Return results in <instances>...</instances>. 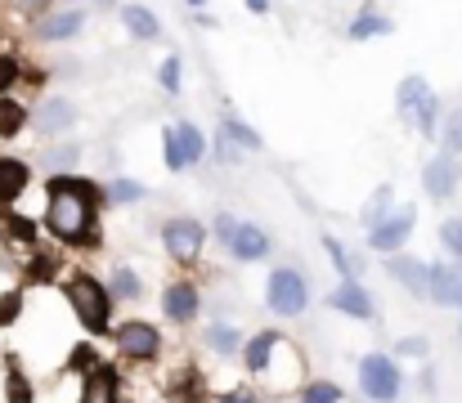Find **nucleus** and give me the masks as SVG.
I'll return each mask as SVG.
<instances>
[{
	"label": "nucleus",
	"mask_w": 462,
	"mask_h": 403,
	"mask_svg": "<svg viewBox=\"0 0 462 403\" xmlns=\"http://www.w3.org/2000/svg\"><path fill=\"white\" fill-rule=\"evenodd\" d=\"M45 229L68 243V247H90L99 238L95 211H99V188L81 175H54L45 188Z\"/></svg>",
	"instance_id": "nucleus-1"
},
{
	"label": "nucleus",
	"mask_w": 462,
	"mask_h": 403,
	"mask_svg": "<svg viewBox=\"0 0 462 403\" xmlns=\"http://www.w3.org/2000/svg\"><path fill=\"white\" fill-rule=\"evenodd\" d=\"M68 300H72V314L81 318V327H90L95 336L113 332V296L99 278L90 273H72L68 278Z\"/></svg>",
	"instance_id": "nucleus-2"
},
{
	"label": "nucleus",
	"mask_w": 462,
	"mask_h": 403,
	"mask_svg": "<svg viewBox=\"0 0 462 403\" xmlns=\"http://www.w3.org/2000/svg\"><path fill=\"white\" fill-rule=\"evenodd\" d=\"M359 390L373 403H400V390H404L400 363L391 354H364L359 359Z\"/></svg>",
	"instance_id": "nucleus-3"
},
{
	"label": "nucleus",
	"mask_w": 462,
	"mask_h": 403,
	"mask_svg": "<svg viewBox=\"0 0 462 403\" xmlns=\"http://www.w3.org/2000/svg\"><path fill=\"white\" fill-rule=\"evenodd\" d=\"M265 305H270L279 318H297V314H306L310 282L297 273V269H274V273L265 278Z\"/></svg>",
	"instance_id": "nucleus-4"
},
{
	"label": "nucleus",
	"mask_w": 462,
	"mask_h": 403,
	"mask_svg": "<svg viewBox=\"0 0 462 403\" xmlns=\"http://www.w3.org/2000/svg\"><path fill=\"white\" fill-rule=\"evenodd\" d=\"M162 247L175 265H193L207 247V224L193 220V215H175V220L162 224Z\"/></svg>",
	"instance_id": "nucleus-5"
},
{
	"label": "nucleus",
	"mask_w": 462,
	"mask_h": 403,
	"mask_svg": "<svg viewBox=\"0 0 462 403\" xmlns=\"http://www.w3.org/2000/svg\"><path fill=\"white\" fill-rule=\"evenodd\" d=\"M113 341H117V350L126 354V359H157V350H162V332H157L153 323H140V318H126V323H117L113 327Z\"/></svg>",
	"instance_id": "nucleus-6"
},
{
	"label": "nucleus",
	"mask_w": 462,
	"mask_h": 403,
	"mask_svg": "<svg viewBox=\"0 0 462 403\" xmlns=\"http://www.w3.org/2000/svg\"><path fill=\"white\" fill-rule=\"evenodd\" d=\"M413 220H418V211H400V215L386 211L377 224H368V247H373L377 256L400 252V247L409 243V234H413Z\"/></svg>",
	"instance_id": "nucleus-7"
},
{
	"label": "nucleus",
	"mask_w": 462,
	"mask_h": 403,
	"mask_svg": "<svg viewBox=\"0 0 462 403\" xmlns=\"http://www.w3.org/2000/svg\"><path fill=\"white\" fill-rule=\"evenodd\" d=\"M328 309L350 314V318H359V323H368V318L377 314V305H373V296H368V287H364L359 278H341V287L328 296Z\"/></svg>",
	"instance_id": "nucleus-8"
},
{
	"label": "nucleus",
	"mask_w": 462,
	"mask_h": 403,
	"mask_svg": "<svg viewBox=\"0 0 462 403\" xmlns=\"http://www.w3.org/2000/svg\"><path fill=\"white\" fill-rule=\"evenodd\" d=\"M427 296H431L440 309H458V300H462V265H454V261L431 265V273H427Z\"/></svg>",
	"instance_id": "nucleus-9"
},
{
	"label": "nucleus",
	"mask_w": 462,
	"mask_h": 403,
	"mask_svg": "<svg viewBox=\"0 0 462 403\" xmlns=\"http://www.w3.org/2000/svg\"><path fill=\"white\" fill-rule=\"evenodd\" d=\"M225 247H229V252H234L238 261H247V265H252V261H265V256L274 252V243H270V234H265L261 224H243V220H238V224L229 229V238H225Z\"/></svg>",
	"instance_id": "nucleus-10"
},
{
	"label": "nucleus",
	"mask_w": 462,
	"mask_h": 403,
	"mask_svg": "<svg viewBox=\"0 0 462 403\" xmlns=\"http://www.w3.org/2000/svg\"><path fill=\"white\" fill-rule=\"evenodd\" d=\"M198 309H202V296H198V287L189 282V278H180V282H171L166 291H162V314L171 318V323H193L198 318Z\"/></svg>",
	"instance_id": "nucleus-11"
},
{
	"label": "nucleus",
	"mask_w": 462,
	"mask_h": 403,
	"mask_svg": "<svg viewBox=\"0 0 462 403\" xmlns=\"http://www.w3.org/2000/svg\"><path fill=\"white\" fill-rule=\"evenodd\" d=\"M422 188H427V197L449 202L454 188H458V157H454V152H440L436 161H427V170H422Z\"/></svg>",
	"instance_id": "nucleus-12"
},
{
	"label": "nucleus",
	"mask_w": 462,
	"mask_h": 403,
	"mask_svg": "<svg viewBox=\"0 0 462 403\" xmlns=\"http://www.w3.org/2000/svg\"><path fill=\"white\" fill-rule=\"evenodd\" d=\"M386 273H391V278H400V287H404V291H413V296H427V273H431V265H422V261H413V256H400V252H391Z\"/></svg>",
	"instance_id": "nucleus-13"
},
{
	"label": "nucleus",
	"mask_w": 462,
	"mask_h": 403,
	"mask_svg": "<svg viewBox=\"0 0 462 403\" xmlns=\"http://www.w3.org/2000/svg\"><path fill=\"white\" fill-rule=\"evenodd\" d=\"M81 27H86V9H63V14H50V18H41L36 36H41V41H72Z\"/></svg>",
	"instance_id": "nucleus-14"
},
{
	"label": "nucleus",
	"mask_w": 462,
	"mask_h": 403,
	"mask_svg": "<svg viewBox=\"0 0 462 403\" xmlns=\"http://www.w3.org/2000/svg\"><path fill=\"white\" fill-rule=\"evenodd\" d=\"M122 27L135 36V41H157L162 36V23L149 5H122Z\"/></svg>",
	"instance_id": "nucleus-15"
},
{
	"label": "nucleus",
	"mask_w": 462,
	"mask_h": 403,
	"mask_svg": "<svg viewBox=\"0 0 462 403\" xmlns=\"http://www.w3.org/2000/svg\"><path fill=\"white\" fill-rule=\"evenodd\" d=\"M72 122H77V108L68 99H45L41 113H36V131L41 134H59V131H68Z\"/></svg>",
	"instance_id": "nucleus-16"
},
{
	"label": "nucleus",
	"mask_w": 462,
	"mask_h": 403,
	"mask_svg": "<svg viewBox=\"0 0 462 403\" xmlns=\"http://www.w3.org/2000/svg\"><path fill=\"white\" fill-rule=\"evenodd\" d=\"M431 95V86H427V77H418V72H409L404 81H400V90H395V108H400V117H413V108L422 104Z\"/></svg>",
	"instance_id": "nucleus-17"
},
{
	"label": "nucleus",
	"mask_w": 462,
	"mask_h": 403,
	"mask_svg": "<svg viewBox=\"0 0 462 403\" xmlns=\"http://www.w3.org/2000/svg\"><path fill=\"white\" fill-rule=\"evenodd\" d=\"M386 32H391V18H386V14H377V9L355 14V23L346 27V36H350V41H373V36H386Z\"/></svg>",
	"instance_id": "nucleus-18"
},
{
	"label": "nucleus",
	"mask_w": 462,
	"mask_h": 403,
	"mask_svg": "<svg viewBox=\"0 0 462 403\" xmlns=\"http://www.w3.org/2000/svg\"><path fill=\"white\" fill-rule=\"evenodd\" d=\"M175 139H180L184 166H198V161L207 157V139H202V131H198L193 122H180V126H175Z\"/></svg>",
	"instance_id": "nucleus-19"
},
{
	"label": "nucleus",
	"mask_w": 462,
	"mask_h": 403,
	"mask_svg": "<svg viewBox=\"0 0 462 403\" xmlns=\"http://www.w3.org/2000/svg\"><path fill=\"white\" fill-rule=\"evenodd\" d=\"M220 134H225L229 143H238V148H252V152H261V148H265V139L252 131L247 122H238V117H225V122H220Z\"/></svg>",
	"instance_id": "nucleus-20"
},
{
	"label": "nucleus",
	"mask_w": 462,
	"mask_h": 403,
	"mask_svg": "<svg viewBox=\"0 0 462 403\" xmlns=\"http://www.w3.org/2000/svg\"><path fill=\"white\" fill-rule=\"evenodd\" d=\"M81 403H117V381H113V372H104V368H99V372L86 381Z\"/></svg>",
	"instance_id": "nucleus-21"
},
{
	"label": "nucleus",
	"mask_w": 462,
	"mask_h": 403,
	"mask_svg": "<svg viewBox=\"0 0 462 403\" xmlns=\"http://www.w3.org/2000/svg\"><path fill=\"white\" fill-rule=\"evenodd\" d=\"M207 345H211L216 354H238V350H243L238 332H234V327H225V323H211V327H207Z\"/></svg>",
	"instance_id": "nucleus-22"
},
{
	"label": "nucleus",
	"mask_w": 462,
	"mask_h": 403,
	"mask_svg": "<svg viewBox=\"0 0 462 403\" xmlns=\"http://www.w3.org/2000/svg\"><path fill=\"white\" fill-rule=\"evenodd\" d=\"M23 184H27V166L23 161H0V202H9Z\"/></svg>",
	"instance_id": "nucleus-23"
},
{
	"label": "nucleus",
	"mask_w": 462,
	"mask_h": 403,
	"mask_svg": "<svg viewBox=\"0 0 462 403\" xmlns=\"http://www.w3.org/2000/svg\"><path fill=\"white\" fill-rule=\"evenodd\" d=\"M323 252H328V261L332 269L341 273V278H359V265H355V256H346V247L332 238V234H323Z\"/></svg>",
	"instance_id": "nucleus-24"
},
{
	"label": "nucleus",
	"mask_w": 462,
	"mask_h": 403,
	"mask_svg": "<svg viewBox=\"0 0 462 403\" xmlns=\"http://www.w3.org/2000/svg\"><path fill=\"white\" fill-rule=\"evenodd\" d=\"M301 403H350V399H346V390L332 386V381H310L306 390H301Z\"/></svg>",
	"instance_id": "nucleus-25"
},
{
	"label": "nucleus",
	"mask_w": 462,
	"mask_h": 403,
	"mask_svg": "<svg viewBox=\"0 0 462 403\" xmlns=\"http://www.w3.org/2000/svg\"><path fill=\"white\" fill-rule=\"evenodd\" d=\"M436 117H440V99H436V95H427V99L413 108V117H409V122H418V131L431 139V134H436Z\"/></svg>",
	"instance_id": "nucleus-26"
},
{
	"label": "nucleus",
	"mask_w": 462,
	"mask_h": 403,
	"mask_svg": "<svg viewBox=\"0 0 462 403\" xmlns=\"http://www.w3.org/2000/svg\"><path fill=\"white\" fill-rule=\"evenodd\" d=\"M140 291H144V287H140V278H135L131 269H117V273H113V291H108V296H122V300H140Z\"/></svg>",
	"instance_id": "nucleus-27"
},
{
	"label": "nucleus",
	"mask_w": 462,
	"mask_h": 403,
	"mask_svg": "<svg viewBox=\"0 0 462 403\" xmlns=\"http://www.w3.org/2000/svg\"><path fill=\"white\" fill-rule=\"evenodd\" d=\"M440 243H445V252L454 256V265H462V220L458 215L440 224Z\"/></svg>",
	"instance_id": "nucleus-28"
},
{
	"label": "nucleus",
	"mask_w": 462,
	"mask_h": 403,
	"mask_svg": "<svg viewBox=\"0 0 462 403\" xmlns=\"http://www.w3.org/2000/svg\"><path fill=\"white\" fill-rule=\"evenodd\" d=\"M108 197H113L117 206H126V202H140V197H144V184H135V179H113Z\"/></svg>",
	"instance_id": "nucleus-29"
},
{
	"label": "nucleus",
	"mask_w": 462,
	"mask_h": 403,
	"mask_svg": "<svg viewBox=\"0 0 462 403\" xmlns=\"http://www.w3.org/2000/svg\"><path fill=\"white\" fill-rule=\"evenodd\" d=\"M162 157H166V170H184V152H180L175 126H171V131H162Z\"/></svg>",
	"instance_id": "nucleus-30"
},
{
	"label": "nucleus",
	"mask_w": 462,
	"mask_h": 403,
	"mask_svg": "<svg viewBox=\"0 0 462 403\" xmlns=\"http://www.w3.org/2000/svg\"><path fill=\"white\" fill-rule=\"evenodd\" d=\"M445 152H462V108H454L449 117H445Z\"/></svg>",
	"instance_id": "nucleus-31"
},
{
	"label": "nucleus",
	"mask_w": 462,
	"mask_h": 403,
	"mask_svg": "<svg viewBox=\"0 0 462 403\" xmlns=\"http://www.w3.org/2000/svg\"><path fill=\"white\" fill-rule=\"evenodd\" d=\"M157 81L166 86V95H180V59H175V54H166V59H162Z\"/></svg>",
	"instance_id": "nucleus-32"
},
{
	"label": "nucleus",
	"mask_w": 462,
	"mask_h": 403,
	"mask_svg": "<svg viewBox=\"0 0 462 403\" xmlns=\"http://www.w3.org/2000/svg\"><path fill=\"white\" fill-rule=\"evenodd\" d=\"M386 202H391V188H377L373 202H368V211H364V224H377L386 215Z\"/></svg>",
	"instance_id": "nucleus-33"
},
{
	"label": "nucleus",
	"mask_w": 462,
	"mask_h": 403,
	"mask_svg": "<svg viewBox=\"0 0 462 403\" xmlns=\"http://www.w3.org/2000/svg\"><path fill=\"white\" fill-rule=\"evenodd\" d=\"M395 350H400L404 359H427V350H431V345H427V336H404Z\"/></svg>",
	"instance_id": "nucleus-34"
},
{
	"label": "nucleus",
	"mask_w": 462,
	"mask_h": 403,
	"mask_svg": "<svg viewBox=\"0 0 462 403\" xmlns=\"http://www.w3.org/2000/svg\"><path fill=\"white\" fill-rule=\"evenodd\" d=\"M18 126H23V108L5 104V108H0V134H14Z\"/></svg>",
	"instance_id": "nucleus-35"
},
{
	"label": "nucleus",
	"mask_w": 462,
	"mask_h": 403,
	"mask_svg": "<svg viewBox=\"0 0 462 403\" xmlns=\"http://www.w3.org/2000/svg\"><path fill=\"white\" fill-rule=\"evenodd\" d=\"M216 403H261V395H256L252 386H234L229 395H220V399H216Z\"/></svg>",
	"instance_id": "nucleus-36"
},
{
	"label": "nucleus",
	"mask_w": 462,
	"mask_h": 403,
	"mask_svg": "<svg viewBox=\"0 0 462 403\" xmlns=\"http://www.w3.org/2000/svg\"><path fill=\"white\" fill-rule=\"evenodd\" d=\"M45 161H50V166H72V161H77V148H54Z\"/></svg>",
	"instance_id": "nucleus-37"
},
{
	"label": "nucleus",
	"mask_w": 462,
	"mask_h": 403,
	"mask_svg": "<svg viewBox=\"0 0 462 403\" xmlns=\"http://www.w3.org/2000/svg\"><path fill=\"white\" fill-rule=\"evenodd\" d=\"M234 224H238V220H234L229 211H220V215H216V234H220V243L229 238V229H234Z\"/></svg>",
	"instance_id": "nucleus-38"
},
{
	"label": "nucleus",
	"mask_w": 462,
	"mask_h": 403,
	"mask_svg": "<svg viewBox=\"0 0 462 403\" xmlns=\"http://www.w3.org/2000/svg\"><path fill=\"white\" fill-rule=\"evenodd\" d=\"M14 77H18V68H14V59H0V90H5V86H9Z\"/></svg>",
	"instance_id": "nucleus-39"
},
{
	"label": "nucleus",
	"mask_w": 462,
	"mask_h": 403,
	"mask_svg": "<svg viewBox=\"0 0 462 403\" xmlns=\"http://www.w3.org/2000/svg\"><path fill=\"white\" fill-rule=\"evenodd\" d=\"M9 229H14V234H18V238H23V243H27V238H32V224H27V220H18V215H14V220H9Z\"/></svg>",
	"instance_id": "nucleus-40"
},
{
	"label": "nucleus",
	"mask_w": 462,
	"mask_h": 403,
	"mask_svg": "<svg viewBox=\"0 0 462 403\" xmlns=\"http://www.w3.org/2000/svg\"><path fill=\"white\" fill-rule=\"evenodd\" d=\"M14 5H18V9H23V14H41V9H45V5H50V0H14Z\"/></svg>",
	"instance_id": "nucleus-41"
},
{
	"label": "nucleus",
	"mask_w": 462,
	"mask_h": 403,
	"mask_svg": "<svg viewBox=\"0 0 462 403\" xmlns=\"http://www.w3.org/2000/svg\"><path fill=\"white\" fill-rule=\"evenodd\" d=\"M247 9H252V14H261V18H265V14H270V0H247Z\"/></svg>",
	"instance_id": "nucleus-42"
},
{
	"label": "nucleus",
	"mask_w": 462,
	"mask_h": 403,
	"mask_svg": "<svg viewBox=\"0 0 462 403\" xmlns=\"http://www.w3.org/2000/svg\"><path fill=\"white\" fill-rule=\"evenodd\" d=\"M202 5H207V0H189V9H202Z\"/></svg>",
	"instance_id": "nucleus-43"
},
{
	"label": "nucleus",
	"mask_w": 462,
	"mask_h": 403,
	"mask_svg": "<svg viewBox=\"0 0 462 403\" xmlns=\"http://www.w3.org/2000/svg\"><path fill=\"white\" fill-rule=\"evenodd\" d=\"M68 5H77V0H68Z\"/></svg>",
	"instance_id": "nucleus-44"
},
{
	"label": "nucleus",
	"mask_w": 462,
	"mask_h": 403,
	"mask_svg": "<svg viewBox=\"0 0 462 403\" xmlns=\"http://www.w3.org/2000/svg\"><path fill=\"white\" fill-rule=\"evenodd\" d=\"M458 309H462V300H458Z\"/></svg>",
	"instance_id": "nucleus-45"
},
{
	"label": "nucleus",
	"mask_w": 462,
	"mask_h": 403,
	"mask_svg": "<svg viewBox=\"0 0 462 403\" xmlns=\"http://www.w3.org/2000/svg\"><path fill=\"white\" fill-rule=\"evenodd\" d=\"M458 336H462V332H458Z\"/></svg>",
	"instance_id": "nucleus-46"
}]
</instances>
